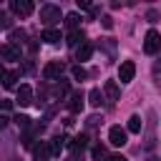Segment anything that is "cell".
<instances>
[{"label": "cell", "mask_w": 161, "mask_h": 161, "mask_svg": "<svg viewBox=\"0 0 161 161\" xmlns=\"http://www.w3.org/2000/svg\"><path fill=\"white\" fill-rule=\"evenodd\" d=\"M143 50H146L148 55H156V53L161 50V33H158V30H148V33H146V38H143Z\"/></svg>", "instance_id": "1"}, {"label": "cell", "mask_w": 161, "mask_h": 161, "mask_svg": "<svg viewBox=\"0 0 161 161\" xmlns=\"http://www.w3.org/2000/svg\"><path fill=\"white\" fill-rule=\"evenodd\" d=\"M40 20H43L45 25H55V23L60 20V8L53 5V3L43 5V8H40Z\"/></svg>", "instance_id": "2"}, {"label": "cell", "mask_w": 161, "mask_h": 161, "mask_svg": "<svg viewBox=\"0 0 161 161\" xmlns=\"http://www.w3.org/2000/svg\"><path fill=\"white\" fill-rule=\"evenodd\" d=\"M10 10H13L15 15H20V18H28V15L35 10V5H33L30 0H10Z\"/></svg>", "instance_id": "3"}, {"label": "cell", "mask_w": 161, "mask_h": 161, "mask_svg": "<svg viewBox=\"0 0 161 161\" xmlns=\"http://www.w3.org/2000/svg\"><path fill=\"white\" fill-rule=\"evenodd\" d=\"M60 75H63V63L60 60L45 63V68H43V78L45 80H60Z\"/></svg>", "instance_id": "4"}, {"label": "cell", "mask_w": 161, "mask_h": 161, "mask_svg": "<svg viewBox=\"0 0 161 161\" xmlns=\"http://www.w3.org/2000/svg\"><path fill=\"white\" fill-rule=\"evenodd\" d=\"M133 75H136L133 60H123L121 68H118V80H121V83H128V80H133Z\"/></svg>", "instance_id": "5"}, {"label": "cell", "mask_w": 161, "mask_h": 161, "mask_svg": "<svg viewBox=\"0 0 161 161\" xmlns=\"http://www.w3.org/2000/svg\"><path fill=\"white\" fill-rule=\"evenodd\" d=\"M0 58L3 60H20V48L13 43H3L0 45Z\"/></svg>", "instance_id": "6"}, {"label": "cell", "mask_w": 161, "mask_h": 161, "mask_svg": "<svg viewBox=\"0 0 161 161\" xmlns=\"http://www.w3.org/2000/svg\"><path fill=\"white\" fill-rule=\"evenodd\" d=\"M88 146V136L86 133H80V136H75V138H70L68 141V148H70V153L73 156H78V153H83V148Z\"/></svg>", "instance_id": "7"}, {"label": "cell", "mask_w": 161, "mask_h": 161, "mask_svg": "<svg viewBox=\"0 0 161 161\" xmlns=\"http://www.w3.org/2000/svg\"><path fill=\"white\" fill-rule=\"evenodd\" d=\"M103 93H106V98H108L111 103H116V101L121 98V88H118L116 80H106V83H103Z\"/></svg>", "instance_id": "8"}, {"label": "cell", "mask_w": 161, "mask_h": 161, "mask_svg": "<svg viewBox=\"0 0 161 161\" xmlns=\"http://www.w3.org/2000/svg\"><path fill=\"white\" fill-rule=\"evenodd\" d=\"M68 146V138L65 136H53L48 141V148H50V156H60V151Z\"/></svg>", "instance_id": "9"}, {"label": "cell", "mask_w": 161, "mask_h": 161, "mask_svg": "<svg viewBox=\"0 0 161 161\" xmlns=\"http://www.w3.org/2000/svg\"><path fill=\"white\" fill-rule=\"evenodd\" d=\"M40 40L48 43V45H58L63 38H60V30H55V28H45V30L40 33Z\"/></svg>", "instance_id": "10"}, {"label": "cell", "mask_w": 161, "mask_h": 161, "mask_svg": "<svg viewBox=\"0 0 161 161\" xmlns=\"http://www.w3.org/2000/svg\"><path fill=\"white\" fill-rule=\"evenodd\" d=\"M65 106H68L70 113H78V111L83 108V93H80V91H73V93L68 96V103H65Z\"/></svg>", "instance_id": "11"}, {"label": "cell", "mask_w": 161, "mask_h": 161, "mask_svg": "<svg viewBox=\"0 0 161 161\" xmlns=\"http://www.w3.org/2000/svg\"><path fill=\"white\" fill-rule=\"evenodd\" d=\"M108 141H111L113 146H123V143H126V131H123L121 126H111V131H108Z\"/></svg>", "instance_id": "12"}, {"label": "cell", "mask_w": 161, "mask_h": 161, "mask_svg": "<svg viewBox=\"0 0 161 161\" xmlns=\"http://www.w3.org/2000/svg\"><path fill=\"white\" fill-rule=\"evenodd\" d=\"M91 55H93V43H88V40H86V43H80V45L75 48V60H80V63H83V60H88Z\"/></svg>", "instance_id": "13"}, {"label": "cell", "mask_w": 161, "mask_h": 161, "mask_svg": "<svg viewBox=\"0 0 161 161\" xmlns=\"http://www.w3.org/2000/svg\"><path fill=\"white\" fill-rule=\"evenodd\" d=\"M18 103L20 106H30L33 103V88L30 86H20L18 88Z\"/></svg>", "instance_id": "14"}, {"label": "cell", "mask_w": 161, "mask_h": 161, "mask_svg": "<svg viewBox=\"0 0 161 161\" xmlns=\"http://www.w3.org/2000/svg\"><path fill=\"white\" fill-rule=\"evenodd\" d=\"M33 156H35L38 161H48V158H50V148H48V143H45V141L35 143V146H33Z\"/></svg>", "instance_id": "15"}, {"label": "cell", "mask_w": 161, "mask_h": 161, "mask_svg": "<svg viewBox=\"0 0 161 161\" xmlns=\"http://www.w3.org/2000/svg\"><path fill=\"white\" fill-rule=\"evenodd\" d=\"M18 78H20V73L18 70H5V75H3V88H15L18 86Z\"/></svg>", "instance_id": "16"}, {"label": "cell", "mask_w": 161, "mask_h": 161, "mask_svg": "<svg viewBox=\"0 0 161 161\" xmlns=\"http://www.w3.org/2000/svg\"><path fill=\"white\" fill-rule=\"evenodd\" d=\"M65 43H68V45H73V48H78L80 43H86V35H83V30H70Z\"/></svg>", "instance_id": "17"}, {"label": "cell", "mask_w": 161, "mask_h": 161, "mask_svg": "<svg viewBox=\"0 0 161 161\" xmlns=\"http://www.w3.org/2000/svg\"><path fill=\"white\" fill-rule=\"evenodd\" d=\"M65 25H68L70 30H78V25H80V15H78V13H68V15H65Z\"/></svg>", "instance_id": "18"}, {"label": "cell", "mask_w": 161, "mask_h": 161, "mask_svg": "<svg viewBox=\"0 0 161 161\" xmlns=\"http://www.w3.org/2000/svg\"><path fill=\"white\" fill-rule=\"evenodd\" d=\"M101 101H103V96H101V91H98V88H93V91L88 93V103L98 108V106H101Z\"/></svg>", "instance_id": "19"}, {"label": "cell", "mask_w": 161, "mask_h": 161, "mask_svg": "<svg viewBox=\"0 0 161 161\" xmlns=\"http://www.w3.org/2000/svg\"><path fill=\"white\" fill-rule=\"evenodd\" d=\"M91 156H93V161H106V158H108V153H106V148H103V146H93Z\"/></svg>", "instance_id": "20"}, {"label": "cell", "mask_w": 161, "mask_h": 161, "mask_svg": "<svg viewBox=\"0 0 161 161\" xmlns=\"http://www.w3.org/2000/svg\"><path fill=\"white\" fill-rule=\"evenodd\" d=\"M65 96H68V80L60 78V83L55 86V98H65Z\"/></svg>", "instance_id": "21"}, {"label": "cell", "mask_w": 161, "mask_h": 161, "mask_svg": "<svg viewBox=\"0 0 161 161\" xmlns=\"http://www.w3.org/2000/svg\"><path fill=\"white\" fill-rule=\"evenodd\" d=\"M128 131L131 133H141V118L138 116H131L128 118Z\"/></svg>", "instance_id": "22"}, {"label": "cell", "mask_w": 161, "mask_h": 161, "mask_svg": "<svg viewBox=\"0 0 161 161\" xmlns=\"http://www.w3.org/2000/svg\"><path fill=\"white\" fill-rule=\"evenodd\" d=\"M23 38H25V30H10V43L13 45H18V43H23Z\"/></svg>", "instance_id": "23"}, {"label": "cell", "mask_w": 161, "mask_h": 161, "mask_svg": "<svg viewBox=\"0 0 161 161\" xmlns=\"http://www.w3.org/2000/svg\"><path fill=\"white\" fill-rule=\"evenodd\" d=\"M13 121H15V126H18V128H28V126H30V118H28L25 113H18Z\"/></svg>", "instance_id": "24"}, {"label": "cell", "mask_w": 161, "mask_h": 161, "mask_svg": "<svg viewBox=\"0 0 161 161\" xmlns=\"http://www.w3.org/2000/svg\"><path fill=\"white\" fill-rule=\"evenodd\" d=\"M10 25H13V20H10V15L0 10V30H5V28H10Z\"/></svg>", "instance_id": "25"}, {"label": "cell", "mask_w": 161, "mask_h": 161, "mask_svg": "<svg viewBox=\"0 0 161 161\" xmlns=\"http://www.w3.org/2000/svg\"><path fill=\"white\" fill-rule=\"evenodd\" d=\"M86 75H88V73H86V70H83L80 65H75V68H73V78H75V80H83Z\"/></svg>", "instance_id": "26"}, {"label": "cell", "mask_w": 161, "mask_h": 161, "mask_svg": "<svg viewBox=\"0 0 161 161\" xmlns=\"http://www.w3.org/2000/svg\"><path fill=\"white\" fill-rule=\"evenodd\" d=\"M101 23H103V28H108V30L113 28V18H111V15H103V18H101Z\"/></svg>", "instance_id": "27"}, {"label": "cell", "mask_w": 161, "mask_h": 161, "mask_svg": "<svg viewBox=\"0 0 161 161\" xmlns=\"http://www.w3.org/2000/svg\"><path fill=\"white\" fill-rule=\"evenodd\" d=\"M0 108H3V111H10V108H13V101H0Z\"/></svg>", "instance_id": "28"}, {"label": "cell", "mask_w": 161, "mask_h": 161, "mask_svg": "<svg viewBox=\"0 0 161 161\" xmlns=\"http://www.w3.org/2000/svg\"><path fill=\"white\" fill-rule=\"evenodd\" d=\"M78 8H80V10H88L91 3H88V0H78Z\"/></svg>", "instance_id": "29"}, {"label": "cell", "mask_w": 161, "mask_h": 161, "mask_svg": "<svg viewBox=\"0 0 161 161\" xmlns=\"http://www.w3.org/2000/svg\"><path fill=\"white\" fill-rule=\"evenodd\" d=\"M8 121H10V118H8V116H3V113H0V131H3V128H5V126H8Z\"/></svg>", "instance_id": "30"}, {"label": "cell", "mask_w": 161, "mask_h": 161, "mask_svg": "<svg viewBox=\"0 0 161 161\" xmlns=\"http://www.w3.org/2000/svg\"><path fill=\"white\" fill-rule=\"evenodd\" d=\"M106 161H128V158H123V156H118V153H113V156H108Z\"/></svg>", "instance_id": "31"}, {"label": "cell", "mask_w": 161, "mask_h": 161, "mask_svg": "<svg viewBox=\"0 0 161 161\" xmlns=\"http://www.w3.org/2000/svg\"><path fill=\"white\" fill-rule=\"evenodd\" d=\"M146 18H148V20H151V23H153V20H156V18H158V13H156V10H148V15H146Z\"/></svg>", "instance_id": "32"}, {"label": "cell", "mask_w": 161, "mask_h": 161, "mask_svg": "<svg viewBox=\"0 0 161 161\" xmlns=\"http://www.w3.org/2000/svg\"><path fill=\"white\" fill-rule=\"evenodd\" d=\"M98 121H101V118H98V116H91V118H88V126H96V123H98Z\"/></svg>", "instance_id": "33"}, {"label": "cell", "mask_w": 161, "mask_h": 161, "mask_svg": "<svg viewBox=\"0 0 161 161\" xmlns=\"http://www.w3.org/2000/svg\"><path fill=\"white\" fill-rule=\"evenodd\" d=\"M153 70H156V73H158V70H161V55H158V60H156V63H153Z\"/></svg>", "instance_id": "34"}, {"label": "cell", "mask_w": 161, "mask_h": 161, "mask_svg": "<svg viewBox=\"0 0 161 161\" xmlns=\"http://www.w3.org/2000/svg\"><path fill=\"white\" fill-rule=\"evenodd\" d=\"M3 75H5V68H3V63H0V78H3Z\"/></svg>", "instance_id": "35"}, {"label": "cell", "mask_w": 161, "mask_h": 161, "mask_svg": "<svg viewBox=\"0 0 161 161\" xmlns=\"http://www.w3.org/2000/svg\"><path fill=\"white\" fill-rule=\"evenodd\" d=\"M68 161H78V156H70V158H68Z\"/></svg>", "instance_id": "36"}, {"label": "cell", "mask_w": 161, "mask_h": 161, "mask_svg": "<svg viewBox=\"0 0 161 161\" xmlns=\"http://www.w3.org/2000/svg\"><path fill=\"white\" fill-rule=\"evenodd\" d=\"M148 161H161V158H148Z\"/></svg>", "instance_id": "37"}]
</instances>
